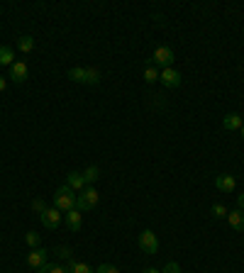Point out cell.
I'll list each match as a JSON object with an SVG mask.
<instances>
[{
	"instance_id": "3",
	"label": "cell",
	"mask_w": 244,
	"mask_h": 273,
	"mask_svg": "<svg viewBox=\"0 0 244 273\" xmlns=\"http://www.w3.org/2000/svg\"><path fill=\"white\" fill-rule=\"evenodd\" d=\"M98 200H100V193H98L96 188L93 186L83 188V190L78 193V198H76V210H81V212L93 210V208L98 205Z\"/></svg>"
},
{
	"instance_id": "12",
	"label": "cell",
	"mask_w": 244,
	"mask_h": 273,
	"mask_svg": "<svg viewBox=\"0 0 244 273\" xmlns=\"http://www.w3.org/2000/svg\"><path fill=\"white\" fill-rule=\"evenodd\" d=\"M244 124V117L242 115H237V112H230V115H225L222 117V127L227 129V132H237V129H242Z\"/></svg>"
},
{
	"instance_id": "21",
	"label": "cell",
	"mask_w": 244,
	"mask_h": 273,
	"mask_svg": "<svg viewBox=\"0 0 244 273\" xmlns=\"http://www.w3.org/2000/svg\"><path fill=\"white\" fill-rule=\"evenodd\" d=\"M37 273H69V271L61 268V266H54V263H44L42 268H37Z\"/></svg>"
},
{
	"instance_id": "28",
	"label": "cell",
	"mask_w": 244,
	"mask_h": 273,
	"mask_svg": "<svg viewBox=\"0 0 244 273\" xmlns=\"http://www.w3.org/2000/svg\"><path fill=\"white\" fill-rule=\"evenodd\" d=\"M5 88H8V81H5V76H0V93H3Z\"/></svg>"
},
{
	"instance_id": "10",
	"label": "cell",
	"mask_w": 244,
	"mask_h": 273,
	"mask_svg": "<svg viewBox=\"0 0 244 273\" xmlns=\"http://www.w3.org/2000/svg\"><path fill=\"white\" fill-rule=\"evenodd\" d=\"M64 224H66L71 232H78V229L83 227V212L76 210V208H73V210H69L66 215H64Z\"/></svg>"
},
{
	"instance_id": "30",
	"label": "cell",
	"mask_w": 244,
	"mask_h": 273,
	"mask_svg": "<svg viewBox=\"0 0 244 273\" xmlns=\"http://www.w3.org/2000/svg\"><path fill=\"white\" fill-rule=\"evenodd\" d=\"M242 136H244V124H242Z\"/></svg>"
},
{
	"instance_id": "19",
	"label": "cell",
	"mask_w": 244,
	"mask_h": 273,
	"mask_svg": "<svg viewBox=\"0 0 244 273\" xmlns=\"http://www.w3.org/2000/svg\"><path fill=\"white\" fill-rule=\"evenodd\" d=\"M210 215H212L215 220H222V217H227V208H225L222 202H215V205L210 208Z\"/></svg>"
},
{
	"instance_id": "1",
	"label": "cell",
	"mask_w": 244,
	"mask_h": 273,
	"mask_svg": "<svg viewBox=\"0 0 244 273\" xmlns=\"http://www.w3.org/2000/svg\"><path fill=\"white\" fill-rule=\"evenodd\" d=\"M66 76L71 78L73 83H83V86H98L100 78H103V74L98 69H93V66H73Z\"/></svg>"
},
{
	"instance_id": "2",
	"label": "cell",
	"mask_w": 244,
	"mask_h": 273,
	"mask_svg": "<svg viewBox=\"0 0 244 273\" xmlns=\"http://www.w3.org/2000/svg\"><path fill=\"white\" fill-rule=\"evenodd\" d=\"M76 198H78V195H76V190H71V188L64 183V186L56 188V193H54V208L66 215L69 210L76 208Z\"/></svg>"
},
{
	"instance_id": "26",
	"label": "cell",
	"mask_w": 244,
	"mask_h": 273,
	"mask_svg": "<svg viewBox=\"0 0 244 273\" xmlns=\"http://www.w3.org/2000/svg\"><path fill=\"white\" fill-rule=\"evenodd\" d=\"M32 208H35V210L39 212V215H42V212L47 210V205H44V202H42V200H35V202H32Z\"/></svg>"
},
{
	"instance_id": "20",
	"label": "cell",
	"mask_w": 244,
	"mask_h": 273,
	"mask_svg": "<svg viewBox=\"0 0 244 273\" xmlns=\"http://www.w3.org/2000/svg\"><path fill=\"white\" fill-rule=\"evenodd\" d=\"M159 74H161V71H159L157 66H149V69L144 71V81H146V83H157V81H159Z\"/></svg>"
},
{
	"instance_id": "5",
	"label": "cell",
	"mask_w": 244,
	"mask_h": 273,
	"mask_svg": "<svg viewBox=\"0 0 244 273\" xmlns=\"http://www.w3.org/2000/svg\"><path fill=\"white\" fill-rule=\"evenodd\" d=\"M137 244H139V249H142L144 254H149V256H154L159 251V239L151 229H144V232L139 234V239H137Z\"/></svg>"
},
{
	"instance_id": "8",
	"label": "cell",
	"mask_w": 244,
	"mask_h": 273,
	"mask_svg": "<svg viewBox=\"0 0 244 273\" xmlns=\"http://www.w3.org/2000/svg\"><path fill=\"white\" fill-rule=\"evenodd\" d=\"M24 261H27V266L29 268H42L44 263H47V249H42V247H37V249H32L27 256H24Z\"/></svg>"
},
{
	"instance_id": "24",
	"label": "cell",
	"mask_w": 244,
	"mask_h": 273,
	"mask_svg": "<svg viewBox=\"0 0 244 273\" xmlns=\"http://www.w3.org/2000/svg\"><path fill=\"white\" fill-rule=\"evenodd\" d=\"M56 256H59V259H64V261L73 259V256H71V249H69V247H56Z\"/></svg>"
},
{
	"instance_id": "11",
	"label": "cell",
	"mask_w": 244,
	"mask_h": 273,
	"mask_svg": "<svg viewBox=\"0 0 244 273\" xmlns=\"http://www.w3.org/2000/svg\"><path fill=\"white\" fill-rule=\"evenodd\" d=\"M27 74H29V71H27V63L24 61H15L10 66V81L12 83H24V81H27Z\"/></svg>"
},
{
	"instance_id": "4",
	"label": "cell",
	"mask_w": 244,
	"mask_h": 273,
	"mask_svg": "<svg viewBox=\"0 0 244 273\" xmlns=\"http://www.w3.org/2000/svg\"><path fill=\"white\" fill-rule=\"evenodd\" d=\"M173 61H176V54H173V49H169V47H157L154 54H151V66H157L161 71H164V69H171Z\"/></svg>"
},
{
	"instance_id": "7",
	"label": "cell",
	"mask_w": 244,
	"mask_h": 273,
	"mask_svg": "<svg viewBox=\"0 0 244 273\" xmlns=\"http://www.w3.org/2000/svg\"><path fill=\"white\" fill-rule=\"evenodd\" d=\"M159 81H161V86H166V88H178L181 86V71H176L173 66L171 69H164L161 74H159Z\"/></svg>"
},
{
	"instance_id": "16",
	"label": "cell",
	"mask_w": 244,
	"mask_h": 273,
	"mask_svg": "<svg viewBox=\"0 0 244 273\" xmlns=\"http://www.w3.org/2000/svg\"><path fill=\"white\" fill-rule=\"evenodd\" d=\"M0 63L3 66H12L15 63V51L8 44H0Z\"/></svg>"
},
{
	"instance_id": "29",
	"label": "cell",
	"mask_w": 244,
	"mask_h": 273,
	"mask_svg": "<svg viewBox=\"0 0 244 273\" xmlns=\"http://www.w3.org/2000/svg\"><path fill=\"white\" fill-rule=\"evenodd\" d=\"M142 273H161V271H159V268H144Z\"/></svg>"
},
{
	"instance_id": "13",
	"label": "cell",
	"mask_w": 244,
	"mask_h": 273,
	"mask_svg": "<svg viewBox=\"0 0 244 273\" xmlns=\"http://www.w3.org/2000/svg\"><path fill=\"white\" fill-rule=\"evenodd\" d=\"M66 186L76 190V193H81L85 188V181H83V174L81 171H71V174H66Z\"/></svg>"
},
{
	"instance_id": "9",
	"label": "cell",
	"mask_w": 244,
	"mask_h": 273,
	"mask_svg": "<svg viewBox=\"0 0 244 273\" xmlns=\"http://www.w3.org/2000/svg\"><path fill=\"white\" fill-rule=\"evenodd\" d=\"M215 188H218L220 193H234L237 190V181L230 174H220L215 176Z\"/></svg>"
},
{
	"instance_id": "22",
	"label": "cell",
	"mask_w": 244,
	"mask_h": 273,
	"mask_svg": "<svg viewBox=\"0 0 244 273\" xmlns=\"http://www.w3.org/2000/svg\"><path fill=\"white\" fill-rule=\"evenodd\" d=\"M24 242H27V247L37 249L39 247V234H37V232H27V234H24Z\"/></svg>"
},
{
	"instance_id": "15",
	"label": "cell",
	"mask_w": 244,
	"mask_h": 273,
	"mask_svg": "<svg viewBox=\"0 0 244 273\" xmlns=\"http://www.w3.org/2000/svg\"><path fill=\"white\" fill-rule=\"evenodd\" d=\"M66 271L69 273H96L88 263H83V261H76V259H69L66 261Z\"/></svg>"
},
{
	"instance_id": "17",
	"label": "cell",
	"mask_w": 244,
	"mask_h": 273,
	"mask_svg": "<svg viewBox=\"0 0 244 273\" xmlns=\"http://www.w3.org/2000/svg\"><path fill=\"white\" fill-rule=\"evenodd\" d=\"M98 178H100V168L98 166H88L83 171V181H85V186H93Z\"/></svg>"
},
{
	"instance_id": "18",
	"label": "cell",
	"mask_w": 244,
	"mask_h": 273,
	"mask_svg": "<svg viewBox=\"0 0 244 273\" xmlns=\"http://www.w3.org/2000/svg\"><path fill=\"white\" fill-rule=\"evenodd\" d=\"M17 49L22 51V54H29V51L35 49V39L29 37V35H24V37L17 39Z\"/></svg>"
},
{
	"instance_id": "6",
	"label": "cell",
	"mask_w": 244,
	"mask_h": 273,
	"mask_svg": "<svg viewBox=\"0 0 244 273\" xmlns=\"http://www.w3.org/2000/svg\"><path fill=\"white\" fill-rule=\"evenodd\" d=\"M61 220H64V212H59L56 208H47V210L39 215V222L44 224L47 229H59Z\"/></svg>"
},
{
	"instance_id": "14",
	"label": "cell",
	"mask_w": 244,
	"mask_h": 273,
	"mask_svg": "<svg viewBox=\"0 0 244 273\" xmlns=\"http://www.w3.org/2000/svg\"><path fill=\"white\" fill-rule=\"evenodd\" d=\"M227 222L234 232H244V212L242 210H232L227 212Z\"/></svg>"
},
{
	"instance_id": "27",
	"label": "cell",
	"mask_w": 244,
	"mask_h": 273,
	"mask_svg": "<svg viewBox=\"0 0 244 273\" xmlns=\"http://www.w3.org/2000/svg\"><path fill=\"white\" fill-rule=\"evenodd\" d=\"M237 210L244 212V193H239V195H237Z\"/></svg>"
},
{
	"instance_id": "25",
	"label": "cell",
	"mask_w": 244,
	"mask_h": 273,
	"mask_svg": "<svg viewBox=\"0 0 244 273\" xmlns=\"http://www.w3.org/2000/svg\"><path fill=\"white\" fill-rule=\"evenodd\" d=\"M161 273H181V266H178L176 261H169V263L161 268Z\"/></svg>"
},
{
	"instance_id": "23",
	"label": "cell",
	"mask_w": 244,
	"mask_h": 273,
	"mask_svg": "<svg viewBox=\"0 0 244 273\" xmlns=\"http://www.w3.org/2000/svg\"><path fill=\"white\" fill-rule=\"evenodd\" d=\"M96 273H120V268L112 266V263H100V266L96 268Z\"/></svg>"
}]
</instances>
